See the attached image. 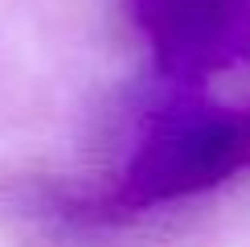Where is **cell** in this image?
<instances>
[{"label":"cell","instance_id":"3957f363","mask_svg":"<svg viewBox=\"0 0 250 247\" xmlns=\"http://www.w3.org/2000/svg\"><path fill=\"white\" fill-rule=\"evenodd\" d=\"M238 128H242V148H246V165H250V111H238Z\"/></svg>","mask_w":250,"mask_h":247},{"label":"cell","instance_id":"6da1fadb","mask_svg":"<svg viewBox=\"0 0 250 247\" xmlns=\"http://www.w3.org/2000/svg\"><path fill=\"white\" fill-rule=\"evenodd\" d=\"M242 169L246 148L238 111L209 107L197 95H189V87H176V95H168L148 111L135 152L115 194L103 198V210H107V219H119V214L168 206L213 190Z\"/></svg>","mask_w":250,"mask_h":247},{"label":"cell","instance_id":"7a4b0ae2","mask_svg":"<svg viewBox=\"0 0 250 247\" xmlns=\"http://www.w3.org/2000/svg\"><path fill=\"white\" fill-rule=\"evenodd\" d=\"M131 25L172 87H201L250 62V0H127Z\"/></svg>","mask_w":250,"mask_h":247}]
</instances>
